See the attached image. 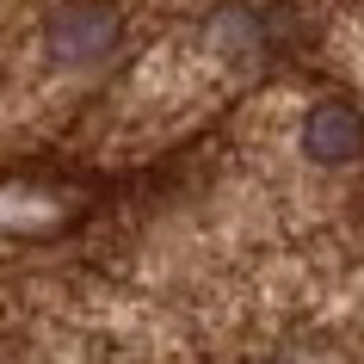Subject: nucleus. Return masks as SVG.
Listing matches in <instances>:
<instances>
[{
  "mask_svg": "<svg viewBox=\"0 0 364 364\" xmlns=\"http://www.w3.org/2000/svg\"><path fill=\"white\" fill-rule=\"evenodd\" d=\"M296 154L309 167H358L364 161V112L340 93L303 105V117H296Z\"/></svg>",
  "mask_w": 364,
  "mask_h": 364,
  "instance_id": "nucleus-1",
  "label": "nucleus"
}]
</instances>
